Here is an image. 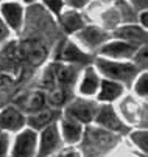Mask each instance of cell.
<instances>
[{"label": "cell", "mask_w": 148, "mask_h": 157, "mask_svg": "<svg viewBox=\"0 0 148 157\" xmlns=\"http://www.w3.org/2000/svg\"><path fill=\"white\" fill-rule=\"evenodd\" d=\"M20 55H22V59L28 61L30 64L39 65L47 56V48L41 40L28 39L20 45Z\"/></svg>", "instance_id": "1"}, {"label": "cell", "mask_w": 148, "mask_h": 157, "mask_svg": "<svg viewBox=\"0 0 148 157\" xmlns=\"http://www.w3.org/2000/svg\"><path fill=\"white\" fill-rule=\"evenodd\" d=\"M20 62H22V55L20 48H17L16 42H11L3 48L0 55V70L3 72H17L20 69Z\"/></svg>", "instance_id": "2"}, {"label": "cell", "mask_w": 148, "mask_h": 157, "mask_svg": "<svg viewBox=\"0 0 148 157\" xmlns=\"http://www.w3.org/2000/svg\"><path fill=\"white\" fill-rule=\"evenodd\" d=\"M98 67L111 78H117V79H128L134 75V67L128 65V64H114V62H104L100 61Z\"/></svg>", "instance_id": "3"}, {"label": "cell", "mask_w": 148, "mask_h": 157, "mask_svg": "<svg viewBox=\"0 0 148 157\" xmlns=\"http://www.w3.org/2000/svg\"><path fill=\"white\" fill-rule=\"evenodd\" d=\"M34 143H36V136L31 131L22 132L19 136L17 142H16L14 155L16 157H31L33 155V149H34Z\"/></svg>", "instance_id": "4"}, {"label": "cell", "mask_w": 148, "mask_h": 157, "mask_svg": "<svg viewBox=\"0 0 148 157\" xmlns=\"http://www.w3.org/2000/svg\"><path fill=\"white\" fill-rule=\"evenodd\" d=\"M24 124V117L19 114V112L13 107H8L2 115H0V126L5 129H19Z\"/></svg>", "instance_id": "5"}, {"label": "cell", "mask_w": 148, "mask_h": 157, "mask_svg": "<svg viewBox=\"0 0 148 157\" xmlns=\"http://www.w3.org/2000/svg\"><path fill=\"white\" fill-rule=\"evenodd\" d=\"M56 143H58V131L55 126H50L44 131V136H42L39 157H44V155L50 154L53 151V148L56 146Z\"/></svg>", "instance_id": "6"}, {"label": "cell", "mask_w": 148, "mask_h": 157, "mask_svg": "<svg viewBox=\"0 0 148 157\" xmlns=\"http://www.w3.org/2000/svg\"><path fill=\"white\" fill-rule=\"evenodd\" d=\"M2 13L6 19V22L13 28L20 27V20H22V8L17 3H5L2 6Z\"/></svg>", "instance_id": "7"}, {"label": "cell", "mask_w": 148, "mask_h": 157, "mask_svg": "<svg viewBox=\"0 0 148 157\" xmlns=\"http://www.w3.org/2000/svg\"><path fill=\"white\" fill-rule=\"evenodd\" d=\"M134 52V47L130 45V44H125V42H114V44H109V45H106L101 53L103 55H108V56H130L131 53Z\"/></svg>", "instance_id": "8"}, {"label": "cell", "mask_w": 148, "mask_h": 157, "mask_svg": "<svg viewBox=\"0 0 148 157\" xmlns=\"http://www.w3.org/2000/svg\"><path fill=\"white\" fill-rule=\"evenodd\" d=\"M59 58L64 59V61H78V62H88L89 61V56L81 53L73 44H66L61 55H59Z\"/></svg>", "instance_id": "9"}, {"label": "cell", "mask_w": 148, "mask_h": 157, "mask_svg": "<svg viewBox=\"0 0 148 157\" xmlns=\"http://www.w3.org/2000/svg\"><path fill=\"white\" fill-rule=\"evenodd\" d=\"M98 123H101L103 126H106V128H111V129H120V126H122L111 107L101 109L100 115H98Z\"/></svg>", "instance_id": "10"}, {"label": "cell", "mask_w": 148, "mask_h": 157, "mask_svg": "<svg viewBox=\"0 0 148 157\" xmlns=\"http://www.w3.org/2000/svg\"><path fill=\"white\" fill-rule=\"evenodd\" d=\"M122 94V87L115 82H111V81H104L103 82V87H101V94H100V100H104V101H109V100H114L117 98L119 95Z\"/></svg>", "instance_id": "11"}, {"label": "cell", "mask_w": 148, "mask_h": 157, "mask_svg": "<svg viewBox=\"0 0 148 157\" xmlns=\"http://www.w3.org/2000/svg\"><path fill=\"white\" fill-rule=\"evenodd\" d=\"M69 114L73 115L75 118L81 120V121H89L92 118V110H91V107L88 104H80L78 103V104L72 106L69 109Z\"/></svg>", "instance_id": "12"}, {"label": "cell", "mask_w": 148, "mask_h": 157, "mask_svg": "<svg viewBox=\"0 0 148 157\" xmlns=\"http://www.w3.org/2000/svg\"><path fill=\"white\" fill-rule=\"evenodd\" d=\"M104 37V36L101 31H98V30H95V28H88V30H84L81 34H80V39L83 40V42H86L88 45H97L98 42H101Z\"/></svg>", "instance_id": "13"}, {"label": "cell", "mask_w": 148, "mask_h": 157, "mask_svg": "<svg viewBox=\"0 0 148 157\" xmlns=\"http://www.w3.org/2000/svg\"><path fill=\"white\" fill-rule=\"evenodd\" d=\"M62 25H64V28L67 31H75V30L81 28L83 19L76 13H67V14L62 16Z\"/></svg>", "instance_id": "14"}, {"label": "cell", "mask_w": 148, "mask_h": 157, "mask_svg": "<svg viewBox=\"0 0 148 157\" xmlns=\"http://www.w3.org/2000/svg\"><path fill=\"white\" fill-rule=\"evenodd\" d=\"M117 36L120 37H125V39H131V40H136V42H140V40H145V33L136 27H128V28H122L117 31Z\"/></svg>", "instance_id": "15"}, {"label": "cell", "mask_w": 148, "mask_h": 157, "mask_svg": "<svg viewBox=\"0 0 148 157\" xmlns=\"http://www.w3.org/2000/svg\"><path fill=\"white\" fill-rule=\"evenodd\" d=\"M97 76L94 75V70H88L86 72V76H84V81L81 84V92L83 94H86V95H91L95 92V89H97Z\"/></svg>", "instance_id": "16"}, {"label": "cell", "mask_w": 148, "mask_h": 157, "mask_svg": "<svg viewBox=\"0 0 148 157\" xmlns=\"http://www.w3.org/2000/svg\"><path fill=\"white\" fill-rule=\"evenodd\" d=\"M64 136H66L67 142H70V143L76 142L81 136V126L76 123H72V121L64 123Z\"/></svg>", "instance_id": "17"}, {"label": "cell", "mask_w": 148, "mask_h": 157, "mask_svg": "<svg viewBox=\"0 0 148 157\" xmlns=\"http://www.w3.org/2000/svg\"><path fill=\"white\" fill-rule=\"evenodd\" d=\"M55 69H56V75L55 76L58 78L59 82L66 84V82H72L73 81V78H75L73 69H70V67H62V65H56Z\"/></svg>", "instance_id": "18"}, {"label": "cell", "mask_w": 148, "mask_h": 157, "mask_svg": "<svg viewBox=\"0 0 148 157\" xmlns=\"http://www.w3.org/2000/svg\"><path fill=\"white\" fill-rule=\"evenodd\" d=\"M50 120H52V112L44 110V112H41V114H37L36 117H31L30 118V124L33 128H42L45 123H49Z\"/></svg>", "instance_id": "19"}, {"label": "cell", "mask_w": 148, "mask_h": 157, "mask_svg": "<svg viewBox=\"0 0 148 157\" xmlns=\"http://www.w3.org/2000/svg\"><path fill=\"white\" fill-rule=\"evenodd\" d=\"M42 104H44V97H42L41 94H33V95L28 98L27 107H28V109H41Z\"/></svg>", "instance_id": "20"}, {"label": "cell", "mask_w": 148, "mask_h": 157, "mask_svg": "<svg viewBox=\"0 0 148 157\" xmlns=\"http://www.w3.org/2000/svg\"><path fill=\"white\" fill-rule=\"evenodd\" d=\"M55 84V73H53V65L50 67V69L47 70V73H45V76H44V86L45 87H52Z\"/></svg>", "instance_id": "21"}, {"label": "cell", "mask_w": 148, "mask_h": 157, "mask_svg": "<svg viewBox=\"0 0 148 157\" xmlns=\"http://www.w3.org/2000/svg\"><path fill=\"white\" fill-rule=\"evenodd\" d=\"M47 3V6L53 11V13H59L62 8V0H44Z\"/></svg>", "instance_id": "22"}, {"label": "cell", "mask_w": 148, "mask_h": 157, "mask_svg": "<svg viewBox=\"0 0 148 157\" xmlns=\"http://www.w3.org/2000/svg\"><path fill=\"white\" fill-rule=\"evenodd\" d=\"M50 101H52L53 104H56V106L61 104L62 101H64V92H62V90H56V92H53Z\"/></svg>", "instance_id": "23"}, {"label": "cell", "mask_w": 148, "mask_h": 157, "mask_svg": "<svg viewBox=\"0 0 148 157\" xmlns=\"http://www.w3.org/2000/svg\"><path fill=\"white\" fill-rule=\"evenodd\" d=\"M137 92L140 94V95H145L146 94V76L143 75L140 79H139V82H137Z\"/></svg>", "instance_id": "24"}, {"label": "cell", "mask_w": 148, "mask_h": 157, "mask_svg": "<svg viewBox=\"0 0 148 157\" xmlns=\"http://www.w3.org/2000/svg\"><path fill=\"white\" fill-rule=\"evenodd\" d=\"M6 145H8V140L5 136H0V155H3L5 151H6Z\"/></svg>", "instance_id": "25"}, {"label": "cell", "mask_w": 148, "mask_h": 157, "mask_svg": "<svg viewBox=\"0 0 148 157\" xmlns=\"http://www.w3.org/2000/svg\"><path fill=\"white\" fill-rule=\"evenodd\" d=\"M89 2V0H69V3L72 5V6H76V8H81V6H84Z\"/></svg>", "instance_id": "26"}, {"label": "cell", "mask_w": 148, "mask_h": 157, "mask_svg": "<svg viewBox=\"0 0 148 157\" xmlns=\"http://www.w3.org/2000/svg\"><path fill=\"white\" fill-rule=\"evenodd\" d=\"M6 34H8V31H6V28H5V25H3V22L0 20V40L5 39Z\"/></svg>", "instance_id": "27"}, {"label": "cell", "mask_w": 148, "mask_h": 157, "mask_svg": "<svg viewBox=\"0 0 148 157\" xmlns=\"http://www.w3.org/2000/svg\"><path fill=\"white\" fill-rule=\"evenodd\" d=\"M133 2H134L139 8H145V5H146V0H133Z\"/></svg>", "instance_id": "28"}, {"label": "cell", "mask_w": 148, "mask_h": 157, "mask_svg": "<svg viewBox=\"0 0 148 157\" xmlns=\"http://www.w3.org/2000/svg\"><path fill=\"white\" fill-rule=\"evenodd\" d=\"M62 157H80L76 152H73V151H70V152H66V154H62Z\"/></svg>", "instance_id": "29"}, {"label": "cell", "mask_w": 148, "mask_h": 157, "mask_svg": "<svg viewBox=\"0 0 148 157\" xmlns=\"http://www.w3.org/2000/svg\"><path fill=\"white\" fill-rule=\"evenodd\" d=\"M142 22H143V25H146V14L142 16Z\"/></svg>", "instance_id": "30"}, {"label": "cell", "mask_w": 148, "mask_h": 157, "mask_svg": "<svg viewBox=\"0 0 148 157\" xmlns=\"http://www.w3.org/2000/svg\"><path fill=\"white\" fill-rule=\"evenodd\" d=\"M25 2H33V0H25Z\"/></svg>", "instance_id": "31"}]
</instances>
